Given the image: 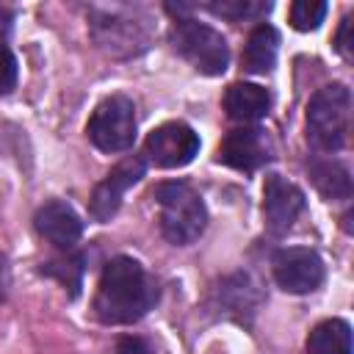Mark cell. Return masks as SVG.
Segmentation results:
<instances>
[{"label": "cell", "instance_id": "6da1fadb", "mask_svg": "<svg viewBox=\"0 0 354 354\" xmlns=\"http://www.w3.org/2000/svg\"><path fill=\"white\" fill-rule=\"evenodd\" d=\"M160 301L158 279L130 254L111 257L97 282L91 310L105 326H130L138 324Z\"/></svg>", "mask_w": 354, "mask_h": 354}, {"label": "cell", "instance_id": "7a4b0ae2", "mask_svg": "<svg viewBox=\"0 0 354 354\" xmlns=\"http://www.w3.org/2000/svg\"><path fill=\"white\" fill-rule=\"evenodd\" d=\"M88 33L94 44L116 61H130L147 53L155 39L152 19L141 8H130V6H113V8L88 6Z\"/></svg>", "mask_w": 354, "mask_h": 354}, {"label": "cell", "instance_id": "3957f363", "mask_svg": "<svg viewBox=\"0 0 354 354\" xmlns=\"http://www.w3.org/2000/svg\"><path fill=\"white\" fill-rule=\"evenodd\" d=\"M152 199L160 207V235L174 246H191L207 230V205L202 194L185 180H166L152 188Z\"/></svg>", "mask_w": 354, "mask_h": 354}, {"label": "cell", "instance_id": "277c9868", "mask_svg": "<svg viewBox=\"0 0 354 354\" xmlns=\"http://www.w3.org/2000/svg\"><path fill=\"white\" fill-rule=\"evenodd\" d=\"M307 144L318 152H340L351 130V88L346 83L321 86L307 102Z\"/></svg>", "mask_w": 354, "mask_h": 354}, {"label": "cell", "instance_id": "5b68a950", "mask_svg": "<svg viewBox=\"0 0 354 354\" xmlns=\"http://www.w3.org/2000/svg\"><path fill=\"white\" fill-rule=\"evenodd\" d=\"M169 44L205 77H218L230 66V44L221 36V30H216L207 22H199L191 14L171 17Z\"/></svg>", "mask_w": 354, "mask_h": 354}, {"label": "cell", "instance_id": "8992f818", "mask_svg": "<svg viewBox=\"0 0 354 354\" xmlns=\"http://www.w3.org/2000/svg\"><path fill=\"white\" fill-rule=\"evenodd\" d=\"M138 136V116L136 102L127 94H111L97 102L86 122V138L108 155L133 149Z\"/></svg>", "mask_w": 354, "mask_h": 354}, {"label": "cell", "instance_id": "52a82bcc", "mask_svg": "<svg viewBox=\"0 0 354 354\" xmlns=\"http://www.w3.org/2000/svg\"><path fill=\"white\" fill-rule=\"evenodd\" d=\"M274 282L293 296L315 293L326 279V266L321 254L310 246H282L271 257Z\"/></svg>", "mask_w": 354, "mask_h": 354}, {"label": "cell", "instance_id": "ba28073f", "mask_svg": "<svg viewBox=\"0 0 354 354\" xmlns=\"http://www.w3.org/2000/svg\"><path fill=\"white\" fill-rule=\"evenodd\" d=\"M199 133L180 119L163 122L147 133L144 158L158 169H183L199 155Z\"/></svg>", "mask_w": 354, "mask_h": 354}, {"label": "cell", "instance_id": "9c48e42d", "mask_svg": "<svg viewBox=\"0 0 354 354\" xmlns=\"http://www.w3.org/2000/svg\"><path fill=\"white\" fill-rule=\"evenodd\" d=\"M147 174V158L144 155H127L122 158L91 191L88 196V216L97 221V224H105L111 221L119 207H122V199L127 194V188H133L136 183H141V177Z\"/></svg>", "mask_w": 354, "mask_h": 354}, {"label": "cell", "instance_id": "30bf717a", "mask_svg": "<svg viewBox=\"0 0 354 354\" xmlns=\"http://www.w3.org/2000/svg\"><path fill=\"white\" fill-rule=\"evenodd\" d=\"M274 158L271 141L263 127L257 124H238L224 133L218 149H216V163L230 166L243 174H254Z\"/></svg>", "mask_w": 354, "mask_h": 354}, {"label": "cell", "instance_id": "8fae6325", "mask_svg": "<svg viewBox=\"0 0 354 354\" xmlns=\"http://www.w3.org/2000/svg\"><path fill=\"white\" fill-rule=\"evenodd\" d=\"M304 207H307V196L293 180L274 174V171L266 174V180H263V221H266L268 235H274V238L288 235V230L296 224V218L304 213Z\"/></svg>", "mask_w": 354, "mask_h": 354}, {"label": "cell", "instance_id": "7c38bea8", "mask_svg": "<svg viewBox=\"0 0 354 354\" xmlns=\"http://www.w3.org/2000/svg\"><path fill=\"white\" fill-rule=\"evenodd\" d=\"M33 230L58 252L77 249L83 238V221L77 210L64 199H47L44 205H39L33 213Z\"/></svg>", "mask_w": 354, "mask_h": 354}, {"label": "cell", "instance_id": "4fadbf2b", "mask_svg": "<svg viewBox=\"0 0 354 354\" xmlns=\"http://www.w3.org/2000/svg\"><path fill=\"white\" fill-rule=\"evenodd\" d=\"M260 301H263L260 285L254 282L252 274H243V271L224 277L213 288V307H218L224 315H230L235 321H249L257 313Z\"/></svg>", "mask_w": 354, "mask_h": 354}, {"label": "cell", "instance_id": "5bb4252c", "mask_svg": "<svg viewBox=\"0 0 354 354\" xmlns=\"http://www.w3.org/2000/svg\"><path fill=\"white\" fill-rule=\"evenodd\" d=\"M224 111L238 124H257L271 111V91L260 83L235 80L224 91Z\"/></svg>", "mask_w": 354, "mask_h": 354}, {"label": "cell", "instance_id": "9a60e30c", "mask_svg": "<svg viewBox=\"0 0 354 354\" xmlns=\"http://www.w3.org/2000/svg\"><path fill=\"white\" fill-rule=\"evenodd\" d=\"M277 53H279V33L268 22H257L243 44L241 53V66L249 75H268L277 66Z\"/></svg>", "mask_w": 354, "mask_h": 354}, {"label": "cell", "instance_id": "2e32d148", "mask_svg": "<svg viewBox=\"0 0 354 354\" xmlns=\"http://www.w3.org/2000/svg\"><path fill=\"white\" fill-rule=\"evenodd\" d=\"M307 171L313 177L315 191L329 199V202H340V199H351V171L343 160L337 158H313L307 160Z\"/></svg>", "mask_w": 354, "mask_h": 354}, {"label": "cell", "instance_id": "e0dca14e", "mask_svg": "<svg viewBox=\"0 0 354 354\" xmlns=\"http://www.w3.org/2000/svg\"><path fill=\"white\" fill-rule=\"evenodd\" d=\"M307 354H351V324L346 318H324L318 321L307 340Z\"/></svg>", "mask_w": 354, "mask_h": 354}, {"label": "cell", "instance_id": "ac0fdd59", "mask_svg": "<svg viewBox=\"0 0 354 354\" xmlns=\"http://www.w3.org/2000/svg\"><path fill=\"white\" fill-rule=\"evenodd\" d=\"M83 271H86V254L72 249V252H61V257H53L47 263L39 266V274H47L53 279H58L64 285V290L69 288V299H75L83 288Z\"/></svg>", "mask_w": 354, "mask_h": 354}, {"label": "cell", "instance_id": "d6986e66", "mask_svg": "<svg viewBox=\"0 0 354 354\" xmlns=\"http://www.w3.org/2000/svg\"><path fill=\"white\" fill-rule=\"evenodd\" d=\"M202 8L210 11L213 17H221L230 22H254V19H266L271 14L274 3H266V0H210Z\"/></svg>", "mask_w": 354, "mask_h": 354}, {"label": "cell", "instance_id": "ffe728a7", "mask_svg": "<svg viewBox=\"0 0 354 354\" xmlns=\"http://www.w3.org/2000/svg\"><path fill=\"white\" fill-rule=\"evenodd\" d=\"M329 6L324 0H293L290 8H288V19H290V28L299 30V33H310V30H318L324 17H326Z\"/></svg>", "mask_w": 354, "mask_h": 354}, {"label": "cell", "instance_id": "44dd1931", "mask_svg": "<svg viewBox=\"0 0 354 354\" xmlns=\"http://www.w3.org/2000/svg\"><path fill=\"white\" fill-rule=\"evenodd\" d=\"M19 80V61L6 39H0V97L11 94Z\"/></svg>", "mask_w": 354, "mask_h": 354}, {"label": "cell", "instance_id": "7402d4cb", "mask_svg": "<svg viewBox=\"0 0 354 354\" xmlns=\"http://www.w3.org/2000/svg\"><path fill=\"white\" fill-rule=\"evenodd\" d=\"M351 19H354V14L348 11L343 19H340V25H337V33H335V50H337V55H343L346 61H351L354 58V53H351Z\"/></svg>", "mask_w": 354, "mask_h": 354}, {"label": "cell", "instance_id": "603a6c76", "mask_svg": "<svg viewBox=\"0 0 354 354\" xmlns=\"http://www.w3.org/2000/svg\"><path fill=\"white\" fill-rule=\"evenodd\" d=\"M111 354H155L152 346L138 337V335H122L116 343H113V351Z\"/></svg>", "mask_w": 354, "mask_h": 354}, {"label": "cell", "instance_id": "cb8c5ba5", "mask_svg": "<svg viewBox=\"0 0 354 354\" xmlns=\"http://www.w3.org/2000/svg\"><path fill=\"white\" fill-rule=\"evenodd\" d=\"M8 285H11V271H8V257L0 252V301H6L8 296Z\"/></svg>", "mask_w": 354, "mask_h": 354}, {"label": "cell", "instance_id": "d4e9b609", "mask_svg": "<svg viewBox=\"0 0 354 354\" xmlns=\"http://www.w3.org/2000/svg\"><path fill=\"white\" fill-rule=\"evenodd\" d=\"M11 19H14V11L6 8V6H0V39L8 36V30H11Z\"/></svg>", "mask_w": 354, "mask_h": 354}]
</instances>
